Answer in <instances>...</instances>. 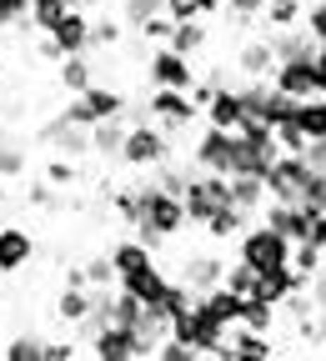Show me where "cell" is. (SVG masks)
Returning a JSON list of instances; mask_svg holds the SVG:
<instances>
[{"label":"cell","instance_id":"44dd1931","mask_svg":"<svg viewBox=\"0 0 326 361\" xmlns=\"http://www.w3.org/2000/svg\"><path fill=\"white\" fill-rule=\"evenodd\" d=\"M106 256H111V266H116V276H131V271H141V266H151V261H156V251H151L146 241H135V236L111 241V246H106Z\"/></svg>","mask_w":326,"mask_h":361},{"label":"cell","instance_id":"30bf717a","mask_svg":"<svg viewBox=\"0 0 326 361\" xmlns=\"http://www.w3.org/2000/svg\"><path fill=\"white\" fill-rule=\"evenodd\" d=\"M266 80H271L276 90H286V96H296V101L316 96V51H311V56H286V61H276Z\"/></svg>","mask_w":326,"mask_h":361},{"label":"cell","instance_id":"e575fe53","mask_svg":"<svg viewBox=\"0 0 326 361\" xmlns=\"http://www.w3.org/2000/svg\"><path fill=\"white\" fill-rule=\"evenodd\" d=\"M85 306H90V286H66L61 301H56V316H61L66 326H76L80 316H85Z\"/></svg>","mask_w":326,"mask_h":361},{"label":"cell","instance_id":"681fc988","mask_svg":"<svg viewBox=\"0 0 326 361\" xmlns=\"http://www.w3.org/2000/svg\"><path fill=\"white\" fill-rule=\"evenodd\" d=\"M25 11H30V0H0V30L25 25Z\"/></svg>","mask_w":326,"mask_h":361},{"label":"cell","instance_id":"f546056e","mask_svg":"<svg viewBox=\"0 0 326 361\" xmlns=\"http://www.w3.org/2000/svg\"><path fill=\"white\" fill-rule=\"evenodd\" d=\"M56 66H61V85L71 90V96H76V90H85L90 80H96V66H90V56H85V51H76V56H61Z\"/></svg>","mask_w":326,"mask_h":361},{"label":"cell","instance_id":"ac0fdd59","mask_svg":"<svg viewBox=\"0 0 326 361\" xmlns=\"http://www.w3.org/2000/svg\"><path fill=\"white\" fill-rule=\"evenodd\" d=\"M236 96H241V111L251 116V121H266L271 116V101H276V85L266 80V75H246L241 85H236ZM271 126V121H266Z\"/></svg>","mask_w":326,"mask_h":361},{"label":"cell","instance_id":"3957f363","mask_svg":"<svg viewBox=\"0 0 326 361\" xmlns=\"http://www.w3.org/2000/svg\"><path fill=\"white\" fill-rule=\"evenodd\" d=\"M171 336H181V341L191 346L196 356H226V326L216 322V316H211L206 306L181 311L176 322H171Z\"/></svg>","mask_w":326,"mask_h":361},{"label":"cell","instance_id":"cb8c5ba5","mask_svg":"<svg viewBox=\"0 0 326 361\" xmlns=\"http://www.w3.org/2000/svg\"><path fill=\"white\" fill-rule=\"evenodd\" d=\"M85 135H90V156L116 161V156H121V141H126V121H121V116H106V121H96V126H85Z\"/></svg>","mask_w":326,"mask_h":361},{"label":"cell","instance_id":"9f6ffc18","mask_svg":"<svg viewBox=\"0 0 326 361\" xmlns=\"http://www.w3.org/2000/svg\"><path fill=\"white\" fill-rule=\"evenodd\" d=\"M191 11L206 20V16H216V11H221V0H191Z\"/></svg>","mask_w":326,"mask_h":361},{"label":"cell","instance_id":"7bdbcfd3","mask_svg":"<svg viewBox=\"0 0 326 361\" xmlns=\"http://www.w3.org/2000/svg\"><path fill=\"white\" fill-rule=\"evenodd\" d=\"M76 176H80V171H76V161H71V156H61V151L45 161V180H51V186H71Z\"/></svg>","mask_w":326,"mask_h":361},{"label":"cell","instance_id":"d590c367","mask_svg":"<svg viewBox=\"0 0 326 361\" xmlns=\"http://www.w3.org/2000/svg\"><path fill=\"white\" fill-rule=\"evenodd\" d=\"M221 286L236 291V296H251V291H256V271H251L246 261H231V266L221 271Z\"/></svg>","mask_w":326,"mask_h":361},{"label":"cell","instance_id":"8d00e7d4","mask_svg":"<svg viewBox=\"0 0 326 361\" xmlns=\"http://www.w3.org/2000/svg\"><path fill=\"white\" fill-rule=\"evenodd\" d=\"M301 30H306L316 45H326V0H311V6H301Z\"/></svg>","mask_w":326,"mask_h":361},{"label":"cell","instance_id":"f1b7e54d","mask_svg":"<svg viewBox=\"0 0 326 361\" xmlns=\"http://www.w3.org/2000/svg\"><path fill=\"white\" fill-rule=\"evenodd\" d=\"M246 221H251L246 211H236V206L226 201V206H216V211H211L201 226H206V236H216V241H231V236H241V226H246Z\"/></svg>","mask_w":326,"mask_h":361},{"label":"cell","instance_id":"bcb514c9","mask_svg":"<svg viewBox=\"0 0 326 361\" xmlns=\"http://www.w3.org/2000/svg\"><path fill=\"white\" fill-rule=\"evenodd\" d=\"M171 25H176V20H171L166 11H156L151 20H141V25H135V30H141V40H161V45H166V35H171Z\"/></svg>","mask_w":326,"mask_h":361},{"label":"cell","instance_id":"6f0895ef","mask_svg":"<svg viewBox=\"0 0 326 361\" xmlns=\"http://www.w3.org/2000/svg\"><path fill=\"white\" fill-rule=\"evenodd\" d=\"M6 201H11V191H6V180H0V206H6Z\"/></svg>","mask_w":326,"mask_h":361},{"label":"cell","instance_id":"277c9868","mask_svg":"<svg viewBox=\"0 0 326 361\" xmlns=\"http://www.w3.org/2000/svg\"><path fill=\"white\" fill-rule=\"evenodd\" d=\"M166 156H171V141H166L161 126H151V121L126 126V141H121V156H116L121 166H131V171H156Z\"/></svg>","mask_w":326,"mask_h":361},{"label":"cell","instance_id":"83f0119b","mask_svg":"<svg viewBox=\"0 0 326 361\" xmlns=\"http://www.w3.org/2000/svg\"><path fill=\"white\" fill-rule=\"evenodd\" d=\"M191 306H196V291L186 286V281H166V291L151 301V311L166 316V322H176V316H181V311H191Z\"/></svg>","mask_w":326,"mask_h":361},{"label":"cell","instance_id":"74e56055","mask_svg":"<svg viewBox=\"0 0 326 361\" xmlns=\"http://www.w3.org/2000/svg\"><path fill=\"white\" fill-rule=\"evenodd\" d=\"M121 20H111V16H101V20H90V51H96V45H101V51H111V45H121Z\"/></svg>","mask_w":326,"mask_h":361},{"label":"cell","instance_id":"816d5d0a","mask_svg":"<svg viewBox=\"0 0 326 361\" xmlns=\"http://www.w3.org/2000/svg\"><path fill=\"white\" fill-rule=\"evenodd\" d=\"M301 161H306V166H316V171H326V141H306Z\"/></svg>","mask_w":326,"mask_h":361},{"label":"cell","instance_id":"ab89813d","mask_svg":"<svg viewBox=\"0 0 326 361\" xmlns=\"http://www.w3.org/2000/svg\"><path fill=\"white\" fill-rule=\"evenodd\" d=\"M6 356H11V361H40V336H35V331L11 336V341H6Z\"/></svg>","mask_w":326,"mask_h":361},{"label":"cell","instance_id":"f6af8a7d","mask_svg":"<svg viewBox=\"0 0 326 361\" xmlns=\"http://www.w3.org/2000/svg\"><path fill=\"white\" fill-rule=\"evenodd\" d=\"M271 130H276V146H282V151H291V156H301V151H306V135H301V130H296L291 121L271 126Z\"/></svg>","mask_w":326,"mask_h":361},{"label":"cell","instance_id":"94428289","mask_svg":"<svg viewBox=\"0 0 326 361\" xmlns=\"http://www.w3.org/2000/svg\"><path fill=\"white\" fill-rule=\"evenodd\" d=\"M0 135H6V126H0Z\"/></svg>","mask_w":326,"mask_h":361},{"label":"cell","instance_id":"1f68e13d","mask_svg":"<svg viewBox=\"0 0 326 361\" xmlns=\"http://www.w3.org/2000/svg\"><path fill=\"white\" fill-rule=\"evenodd\" d=\"M25 166H30L25 141H16V135H0V180H16V176H25Z\"/></svg>","mask_w":326,"mask_h":361},{"label":"cell","instance_id":"6da1fadb","mask_svg":"<svg viewBox=\"0 0 326 361\" xmlns=\"http://www.w3.org/2000/svg\"><path fill=\"white\" fill-rule=\"evenodd\" d=\"M135 201H141V216H135V241H146L151 251H161L166 241H176L186 231L181 196L161 191L151 171H141V180H135Z\"/></svg>","mask_w":326,"mask_h":361},{"label":"cell","instance_id":"d4e9b609","mask_svg":"<svg viewBox=\"0 0 326 361\" xmlns=\"http://www.w3.org/2000/svg\"><path fill=\"white\" fill-rule=\"evenodd\" d=\"M241 301L246 296H236V291H226V286H211V291H196V306H206L211 316H216V322L231 331V326H236L241 322Z\"/></svg>","mask_w":326,"mask_h":361},{"label":"cell","instance_id":"b9f144b4","mask_svg":"<svg viewBox=\"0 0 326 361\" xmlns=\"http://www.w3.org/2000/svg\"><path fill=\"white\" fill-rule=\"evenodd\" d=\"M291 266L301 271V276L321 271V246H311V241H291Z\"/></svg>","mask_w":326,"mask_h":361},{"label":"cell","instance_id":"ba28073f","mask_svg":"<svg viewBox=\"0 0 326 361\" xmlns=\"http://www.w3.org/2000/svg\"><path fill=\"white\" fill-rule=\"evenodd\" d=\"M146 111H151V121H161V130H186V126H196V116H201V106L191 101V90H166V85L151 90Z\"/></svg>","mask_w":326,"mask_h":361},{"label":"cell","instance_id":"d6a6232c","mask_svg":"<svg viewBox=\"0 0 326 361\" xmlns=\"http://www.w3.org/2000/svg\"><path fill=\"white\" fill-rule=\"evenodd\" d=\"M301 6L306 0H266L256 20H266V30H286V25H301Z\"/></svg>","mask_w":326,"mask_h":361},{"label":"cell","instance_id":"836d02e7","mask_svg":"<svg viewBox=\"0 0 326 361\" xmlns=\"http://www.w3.org/2000/svg\"><path fill=\"white\" fill-rule=\"evenodd\" d=\"M236 326L271 331V326H276V306H271V301H261V296H246V301H241V322H236Z\"/></svg>","mask_w":326,"mask_h":361},{"label":"cell","instance_id":"60d3db41","mask_svg":"<svg viewBox=\"0 0 326 361\" xmlns=\"http://www.w3.org/2000/svg\"><path fill=\"white\" fill-rule=\"evenodd\" d=\"M161 6H166V0H126V6H121V25H131V30H135L141 20H151Z\"/></svg>","mask_w":326,"mask_h":361},{"label":"cell","instance_id":"91938a15","mask_svg":"<svg viewBox=\"0 0 326 361\" xmlns=\"http://www.w3.org/2000/svg\"><path fill=\"white\" fill-rule=\"evenodd\" d=\"M0 281H6V271H0Z\"/></svg>","mask_w":326,"mask_h":361},{"label":"cell","instance_id":"9c48e42d","mask_svg":"<svg viewBox=\"0 0 326 361\" xmlns=\"http://www.w3.org/2000/svg\"><path fill=\"white\" fill-rule=\"evenodd\" d=\"M146 80L166 85V90H191L196 85V66H191V56L171 51V45H156L151 61H146Z\"/></svg>","mask_w":326,"mask_h":361},{"label":"cell","instance_id":"8992f818","mask_svg":"<svg viewBox=\"0 0 326 361\" xmlns=\"http://www.w3.org/2000/svg\"><path fill=\"white\" fill-rule=\"evenodd\" d=\"M231 191H226V176L216 171H196L191 180H186V191H181V211H186V226H201L216 206H226Z\"/></svg>","mask_w":326,"mask_h":361},{"label":"cell","instance_id":"d6986e66","mask_svg":"<svg viewBox=\"0 0 326 361\" xmlns=\"http://www.w3.org/2000/svg\"><path fill=\"white\" fill-rule=\"evenodd\" d=\"M166 45L196 61V56L206 51V45H211V30H206V20H201V16H191V20H176V25H171V35H166Z\"/></svg>","mask_w":326,"mask_h":361},{"label":"cell","instance_id":"11a10c76","mask_svg":"<svg viewBox=\"0 0 326 361\" xmlns=\"http://www.w3.org/2000/svg\"><path fill=\"white\" fill-rule=\"evenodd\" d=\"M316 96H326V45H316Z\"/></svg>","mask_w":326,"mask_h":361},{"label":"cell","instance_id":"52a82bcc","mask_svg":"<svg viewBox=\"0 0 326 361\" xmlns=\"http://www.w3.org/2000/svg\"><path fill=\"white\" fill-rule=\"evenodd\" d=\"M85 351L101 356V361H146L151 356V346L135 336L131 326H121V322H106L101 331H90L85 336Z\"/></svg>","mask_w":326,"mask_h":361},{"label":"cell","instance_id":"484cf974","mask_svg":"<svg viewBox=\"0 0 326 361\" xmlns=\"http://www.w3.org/2000/svg\"><path fill=\"white\" fill-rule=\"evenodd\" d=\"M226 191H231V206L246 211V216H256L266 206V180L261 176H226Z\"/></svg>","mask_w":326,"mask_h":361},{"label":"cell","instance_id":"f35d334b","mask_svg":"<svg viewBox=\"0 0 326 361\" xmlns=\"http://www.w3.org/2000/svg\"><path fill=\"white\" fill-rule=\"evenodd\" d=\"M80 276H85V286H111V281H116V266H111V256L101 251V256H90V261L80 266Z\"/></svg>","mask_w":326,"mask_h":361},{"label":"cell","instance_id":"9a60e30c","mask_svg":"<svg viewBox=\"0 0 326 361\" xmlns=\"http://www.w3.org/2000/svg\"><path fill=\"white\" fill-rule=\"evenodd\" d=\"M221 271H226V256H216V251H196V256H186V266H181V276H176V281H186L191 291H211V286H221Z\"/></svg>","mask_w":326,"mask_h":361},{"label":"cell","instance_id":"f5cc1de1","mask_svg":"<svg viewBox=\"0 0 326 361\" xmlns=\"http://www.w3.org/2000/svg\"><path fill=\"white\" fill-rule=\"evenodd\" d=\"M35 56H40V61H61V45H56L51 35L40 30V40H35Z\"/></svg>","mask_w":326,"mask_h":361},{"label":"cell","instance_id":"7402d4cb","mask_svg":"<svg viewBox=\"0 0 326 361\" xmlns=\"http://www.w3.org/2000/svg\"><path fill=\"white\" fill-rule=\"evenodd\" d=\"M276 56H271V35H251L236 45V71L241 75H271Z\"/></svg>","mask_w":326,"mask_h":361},{"label":"cell","instance_id":"e0dca14e","mask_svg":"<svg viewBox=\"0 0 326 361\" xmlns=\"http://www.w3.org/2000/svg\"><path fill=\"white\" fill-rule=\"evenodd\" d=\"M166 281H171V276H166V271H161L156 261H151V266H141V271H131V276H116V286H121L126 296L146 301V306H151V301L166 291Z\"/></svg>","mask_w":326,"mask_h":361},{"label":"cell","instance_id":"2e32d148","mask_svg":"<svg viewBox=\"0 0 326 361\" xmlns=\"http://www.w3.org/2000/svg\"><path fill=\"white\" fill-rule=\"evenodd\" d=\"M30 256H35V241H30V231H20V226H0V271H25L30 266Z\"/></svg>","mask_w":326,"mask_h":361},{"label":"cell","instance_id":"7a4b0ae2","mask_svg":"<svg viewBox=\"0 0 326 361\" xmlns=\"http://www.w3.org/2000/svg\"><path fill=\"white\" fill-rule=\"evenodd\" d=\"M236 261H246L251 271L286 266V261H291V241H286L282 231H271L266 221H256V226H241V236H236Z\"/></svg>","mask_w":326,"mask_h":361},{"label":"cell","instance_id":"7c38bea8","mask_svg":"<svg viewBox=\"0 0 326 361\" xmlns=\"http://www.w3.org/2000/svg\"><path fill=\"white\" fill-rule=\"evenodd\" d=\"M35 141H40V146H56V151L71 156V161H85V156H90V135H85V126H71L66 116L45 121V126L35 130Z\"/></svg>","mask_w":326,"mask_h":361},{"label":"cell","instance_id":"5bb4252c","mask_svg":"<svg viewBox=\"0 0 326 361\" xmlns=\"http://www.w3.org/2000/svg\"><path fill=\"white\" fill-rule=\"evenodd\" d=\"M45 35H51L56 45H61V56H76V51H90V16L80 11V6H71L51 30H45Z\"/></svg>","mask_w":326,"mask_h":361},{"label":"cell","instance_id":"f907efd6","mask_svg":"<svg viewBox=\"0 0 326 361\" xmlns=\"http://www.w3.org/2000/svg\"><path fill=\"white\" fill-rule=\"evenodd\" d=\"M306 291H311V306L326 316V266L321 271H311V276H306Z\"/></svg>","mask_w":326,"mask_h":361},{"label":"cell","instance_id":"603a6c76","mask_svg":"<svg viewBox=\"0 0 326 361\" xmlns=\"http://www.w3.org/2000/svg\"><path fill=\"white\" fill-rule=\"evenodd\" d=\"M201 111H206V126H226V130L246 116V111H241V96H236V85H216L211 101H206Z\"/></svg>","mask_w":326,"mask_h":361},{"label":"cell","instance_id":"680465c9","mask_svg":"<svg viewBox=\"0 0 326 361\" xmlns=\"http://www.w3.org/2000/svg\"><path fill=\"white\" fill-rule=\"evenodd\" d=\"M80 6H106V0H80Z\"/></svg>","mask_w":326,"mask_h":361},{"label":"cell","instance_id":"ffe728a7","mask_svg":"<svg viewBox=\"0 0 326 361\" xmlns=\"http://www.w3.org/2000/svg\"><path fill=\"white\" fill-rule=\"evenodd\" d=\"M276 351L271 331H251V326H231L226 331V356H251V361H266Z\"/></svg>","mask_w":326,"mask_h":361},{"label":"cell","instance_id":"ee69618b","mask_svg":"<svg viewBox=\"0 0 326 361\" xmlns=\"http://www.w3.org/2000/svg\"><path fill=\"white\" fill-rule=\"evenodd\" d=\"M111 206H116V216H121L126 226H135V216H141V201H135V186H121V191H111Z\"/></svg>","mask_w":326,"mask_h":361},{"label":"cell","instance_id":"5b68a950","mask_svg":"<svg viewBox=\"0 0 326 361\" xmlns=\"http://www.w3.org/2000/svg\"><path fill=\"white\" fill-rule=\"evenodd\" d=\"M106 116H126V96H121L116 85H96V80H90L85 90H76L71 106H66V121L71 126H96Z\"/></svg>","mask_w":326,"mask_h":361},{"label":"cell","instance_id":"8fae6325","mask_svg":"<svg viewBox=\"0 0 326 361\" xmlns=\"http://www.w3.org/2000/svg\"><path fill=\"white\" fill-rule=\"evenodd\" d=\"M282 156V146H261L246 141L241 130H231V156H226V176H266V166Z\"/></svg>","mask_w":326,"mask_h":361},{"label":"cell","instance_id":"db71d44e","mask_svg":"<svg viewBox=\"0 0 326 361\" xmlns=\"http://www.w3.org/2000/svg\"><path fill=\"white\" fill-rule=\"evenodd\" d=\"M30 201H40V206H56V186H51V180H35V186H30Z\"/></svg>","mask_w":326,"mask_h":361},{"label":"cell","instance_id":"4316f807","mask_svg":"<svg viewBox=\"0 0 326 361\" xmlns=\"http://www.w3.org/2000/svg\"><path fill=\"white\" fill-rule=\"evenodd\" d=\"M291 126L306 135V141H326V96H306V101H296Z\"/></svg>","mask_w":326,"mask_h":361},{"label":"cell","instance_id":"7dc6e473","mask_svg":"<svg viewBox=\"0 0 326 361\" xmlns=\"http://www.w3.org/2000/svg\"><path fill=\"white\" fill-rule=\"evenodd\" d=\"M221 11H226L231 20H256V16L266 11V0H221Z\"/></svg>","mask_w":326,"mask_h":361},{"label":"cell","instance_id":"4fadbf2b","mask_svg":"<svg viewBox=\"0 0 326 361\" xmlns=\"http://www.w3.org/2000/svg\"><path fill=\"white\" fill-rule=\"evenodd\" d=\"M226 156H231V130H226V126H206V130L196 135V146H191V166L226 176Z\"/></svg>","mask_w":326,"mask_h":361},{"label":"cell","instance_id":"4dcf8cb0","mask_svg":"<svg viewBox=\"0 0 326 361\" xmlns=\"http://www.w3.org/2000/svg\"><path fill=\"white\" fill-rule=\"evenodd\" d=\"M71 6H80V0H30V11H25V30H51Z\"/></svg>","mask_w":326,"mask_h":361},{"label":"cell","instance_id":"c3c4849f","mask_svg":"<svg viewBox=\"0 0 326 361\" xmlns=\"http://www.w3.org/2000/svg\"><path fill=\"white\" fill-rule=\"evenodd\" d=\"M71 356H80V341L71 336V341H40V361H71Z\"/></svg>","mask_w":326,"mask_h":361}]
</instances>
